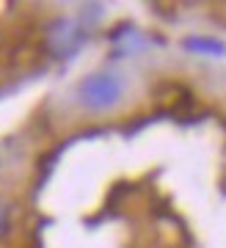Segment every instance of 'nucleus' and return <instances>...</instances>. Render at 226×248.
<instances>
[{
	"label": "nucleus",
	"instance_id": "1",
	"mask_svg": "<svg viewBox=\"0 0 226 248\" xmlns=\"http://www.w3.org/2000/svg\"><path fill=\"white\" fill-rule=\"evenodd\" d=\"M122 89H124L122 78H116L111 72H97V75H91L80 83V99L91 110H105V108L119 102Z\"/></svg>",
	"mask_w": 226,
	"mask_h": 248
},
{
	"label": "nucleus",
	"instance_id": "2",
	"mask_svg": "<svg viewBox=\"0 0 226 248\" xmlns=\"http://www.w3.org/2000/svg\"><path fill=\"white\" fill-rule=\"evenodd\" d=\"M47 45H50V53L58 55V58H66L80 47V28L78 22L72 19H58L52 22L50 36H47Z\"/></svg>",
	"mask_w": 226,
	"mask_h": 248
},
{
	"label": "nucleus",
	"instance_id": "3",
	"mask_svg": "<svg viewBox=\"0 0 226 248\" xmlns=\"http://www.w3.org/2000/svg\"><path fill=\"white\" fill-rule=\"evenodd\" d=\"M188 50H196V53H224V45L204 42V39H193V42H188Z\"/></svg>",
	"mask_w": 226,
	"mask_h": 248
},
{
	"label": "nucleus",
	"instance_id": "4",
	"mask_svg": "<svg viewBox=\"0 0 226 248\" xmlns=\"http://www.w3.org/2000/svg\"><path fill=\"white\" fill-rule=\"evenodd\" d=\"M9 221H11V218H9V204L0 199V237L9 232Z\"/></svg>",
	"mask_w": 226,
	"mask_h": 248
}]
</instances>
